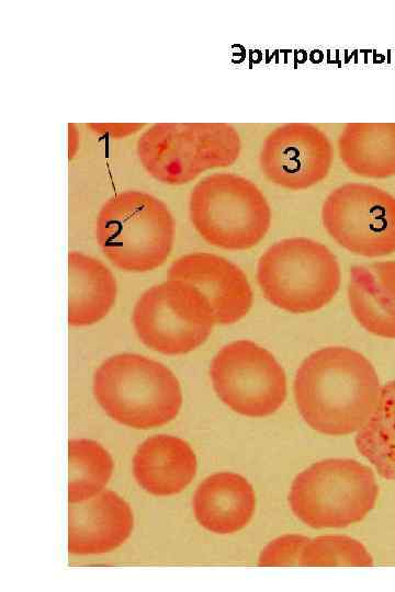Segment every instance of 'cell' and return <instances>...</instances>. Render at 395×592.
I'll return each instance as SVG.
<instances>
[{
  "label": "cell",
  "instance_id": "obj_17",
  "mask_svg": "<svg viewBox=\"0 0 395 592\" xmlns=\"http://www.w3.org/2000/svg\"><path fill=\"white\" fill-rule=\"evenodd\" d=\"M69 300L68 322L86 327L100 321L116 299V281L99 260L71 251L68 254Z\"/></svg>",
  "mask_w": 395,
  "mask_h": 592
},
{
  "label": "cell",
  "instance_id": "obj_1",
  "mask_svg": "<svg viewBox=\"0 0 395 592\" xmlns=\"http://www.w3.org/2000/svg\"><path fill=\"white\" fill-rule=\"evenodd\" d=\"M381 388L372 363L345 346H326L309 354L293 384L295 405L304 421L330 436L360 431L376 408Z\"/></svg>",
  "mask_w": 395,
  "mask_h": 592
},
{
  "label": "cell",
  "instance_id": "obj_22",
  "mask_svg": "<svg viewBox=\"0 0 395 592\" xmlns=\"http://www.w3.org/2000/svg\"><path fill=\"white\" fill-rule=\"evenodd\" d=\"M307 536L285 534L271 540L260 553L258 563L263 567L300 566Z\"/></svg>",
  "mask_w": 395,
  "mask_h": 592
},
{
  "label": "cell",
  "instance_id": "obj_21",
  "mask_svg": "<svg viewBox=\"0 0 395 592\" xmlns=\"http://www.w3.org/2000/svg\"><path fill=\"white\" fill-rule=\"evenodd\" d=\"M373 557L366 547L349 536L325 535L308 538L301 554V567H370Z\"/></svg>",
  "mask_w": 395,
  "mask_h": 592
},
{
  "label": "cell",
  "instance_id": "obj_8",
  "mask_svg": "<svg viewBox=\"0 0 395 592\" xmlns=\"http://www.w3.org/2000/svg\"><path fill=\"white\" fill-rule=\"evenodd\" d=\"M216 325L207 299L191 284L168 280L147 289L133 310V326L149 349L179 355L199 348Z\"/></svg>",
  "mask_w": 395,
  "mask_h": 592
},
{
  "label": "cell",
  "instance_id": "obj_15",
  "mask_svg": "<svg viewBox=\"0 0 395 592\" xmlns=\"http://www.w3.org/2000/svg\"><path fill=\"white\" fill-rule=\"evenodd\" d=\"M199 524L208 532L226 535L242 530L256 511V493L239 474L221 471L206 477L192 500Z\"/></svg>",
  "mask_w": 395,
  "mask_h": 592
},
{
  "label": "cell",
  "instance_id": "obj_10",
  "mask_svg": "<svg viewBox=\"0 0 395 592\" xmlns=\"http://www.w3.org/2000/svg\"><path fill=\"white\" fill-rule=\"evenodd\" d=\"M327 234L345 250L377 258L395 252V196L350 182L332 190L321 207Z\"/></svg>",
  "mask_w": 395,
  "mask_h": 592
},
{
  "label": "cell",
  "instance_id": "obj_5",
  "mask_svg": "<svg viewBox=\"0 0 395 592\" xmlns=\"http://www.w3.org/2000/svg\"><path fill=\"white\" fill-rule=\"evenodd\" d=\"M341 281L335 254L309 238L282 239L269 247L257 264V282L264 298L292 314L325 307Z\"/></svg>",
  "mask_w": 395,
  "mask_h": 592
},
{
  "label": "cell",
  "instance_id": "obj_13",
  "mask_svg": "<svg viewBox=\"0 0 395 592\" xmlns=\"http://www.w3.org/2000/svg\"><path fill=\"white\" fill-rule=\"evenodd\" d=\"M134 516L116 492L102 490L68 510V550L74 555H100L120 547L131 535Z\"/></svg>",
  "mask_w": 395,
  "mask_h": 592
},
{
  "label": "cell",
  "instance_id": "obj_11",
  "mask_svg": "<svg viewBox=\"0 0 395 592\" xmlns=\"http://www.w3.org/2000/svg\"><path fill=\"white\" fill-rule=\"evenodd\" d=\"M332 163L327 135L307 123H287L266 137L259 166L264 178L285 190L302 191L321 182Z\"/></svg>",
  "mask_w": 395,
  "mask_h": 592
},
{
  "label": "cell",
  "instance_id": "obj_7",
  "mask_svg": "<svg viewBox=\"0 0 395 592\" xmlns=\"http://www.w3.org/2000/svg\"><path fill=\"white\" fill-rule=\"evenodd\" d=\"M241 150L237 130L225 123L157 124L137 141V156L156 180L189 183L201 173L228 167Z\"/></svg>",
  "mask_w": 395,
  "mask_h": 592
},
{
  "label": "cell",
  "instance_id": "obj_18",
  "mask_svg": "<svg viewBox=\"0 0 395 592\" xmlns=\"http://www.w3.org/2000/svg\"><path fill=\"white\" fill-rule=\"evenodd\" d=\"M337 146L341 162L353 174L369 179L395 175V123H349Z\"/></svg>",
  "mask_w": 395,
  "mask_h": 592
},
{
  "label": "cell",
  "instance_id": "obj_4",
  "mask_svg": "<svg viewBox=\"0 0 395 592\" xmlns=\"http://www.w3.org/2000/svg\"><path fill=\"white\" fill-rule=\"evenodd\" d=\"M189 216L200 237L230 251L257 246L271 226V208L250 180L228 172L213 173L195 184Z\"/></svg>",
  "mask_w": 395,
  "mask_h": 592
},
{
  "label": "cell",
  "instance_id": "obj_19",
  "mask_svg": "<svg viewBox=\"0 0 395 592\" xmlns=\"http://www.w3.org/2000/svg\"><path fill=\"white\" fill-rule=\"evenodd\" d=\"M356 446L381 477L395 480V380L382 385L374 412L357 432Z\"/></svg>",
  "mask_w": 395,
  "mask_h": 592
},
{
  "label": "cell",
  "instance_id": "obj_16",
  "mask_svg": "<svg viewBox=\"0 0 395 592\" xmlns=\"http://www.w3.org/2000/svg\"><path fill=\"white\" fill-rule=\"evenodd\" d=\"M348 303L363 329L380 338L395 339V261L353 266Z\"/></svg>",
  "mask_w": 395,
  "mask_h": 592
},
{
  "label": "cell",
  "instance_id": "obj_20",
  "mask_svg": "<svg viewBox=\"0 0 395 592\" xmlns=\"http://www.w3.org/2000/svg\"><path fill=\"white\" fill-rule=\"evenodd\" d=\"M68 499L70 503L88 500L103 490L113 471L110 453L98 442L69 441Z\"/></svg>",
  "mask_w": 395,
  "mask_h": 592
},
{
  "label": "cell",
  "instance_id": "obj_14",
  "mask_svg": "<svg viewBox=\"0 0 395 592\" xmlns=\"http://www.w3.org/2000/svg\"><path fill=\"white\" fill-rule=\"evenodd\" d=\"M196 474V457L188 442L168 434L145 440L133 457L137 483L157 497L174 496L184 490Z\"/></svg>",
  "mask_w": 395,
  "mask_h": 592
},
{
  "label": "cell",
  "instance_id": "obj_2",
  "mask_svg": "<svg viewBox=\"0 0 395 592\" xmlns=\"http://www.w3.org/2000/svg\"><path fill=\"white\" fill-rule=\"evenodd\" d=\"M92 389L109 417L134 429L165 425L182 406L176 375L162 363L134 353L103 361L93 375Z\"/></svg>",
  "mask_w": 395,
  "mask_h": 592
},
{
  "label": "cell",
  "instance_id": "obj_6",
  "mask_svg": "<svg viewBox=\"0 0 395 592\" xmlns=\"http://www.w3.org/2000/svg\"><path fill=\"white\" fill-rule=\"evenodd\" d=\"M379 486L368 466L351 458H328L302 470L293 480L289 505L313 528H341L362 521L374 508Z\"/></svg>",
  "mask_w": 395,
  "mask_h": 592
},
{
  "label": "cell",
  "instance_id": "obj_3",
  "mask_svg": "<svg viewBox=\"0 0 395 592\" xmlns=\"http://www.w3.org/2000/svg\"><path fill=\"white\" fill-rule=\"evenodd\" d=\"M95 238L117 269L147 272L169 257L174 223L159 198L140 191H125L110 197L100 208Z\"/></svg>",
  "mask_w": 395,
  "mask_h": 592
},
{
  "label": "cell",
  "instance_id": "obj_9",
  "mask_svg": "<svg viewBox=\"0 0 395 592\" xmlns=\"http://www.w3.org/2000/svg\"><path fill=\"white\" fill-rule=\"evenodd\" d=\"M210 375L223 403L245 417L271 415L286 397L283 367L271 352L250 340L223 346L212 360Z\"/></svg>",
  "mask_w": 395,
  "mask_h": 592
},
{
  "label": "cell",
  "instance_id": "obj_12",
  "mask_svg": "<svg viewBox=\"0 0 395 592\" xmlns=\"http://www.w3.org/2000/svg\"><path fill=\"white\" fill-rule=\"evenodd\" d=\"M168 278L194 286L208 301L216 323L241 320L252 305V291L246 274L227 259L208 253H189L177 259Z\"/></svg>",
  "mask_w": 395,
  "mask_h": 592
}]
</instances>
